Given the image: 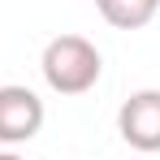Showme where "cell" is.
I'll return each mask as SVG.
<instances>
[{
  "label": "cell",
  "mask_w": 160,
  "mask_h": 160,
  "mask_svg": "<svg viewBox=\"0 0 160 160\" xmlns=\"http://www.w3.org/2000/svg\"><path fill=\"white\" fill-rule=\"evenodd\" d=\"M39 69L56 95H87L104 74V56L87 35H56L39 56Z\"/></svg>",
  "instance_id": "6da1fadb"
},
{
  "label": "cell",
  "mask_w": 160,
  "mask_h": 160,
  "mask_svg": "<svg viewBox=\"0 0 160 160\" xmlns=\"http://www.w3.org/2000/svg\"><path fill=\"white\" fill-rule=\"evenodd\" d=\"M117 134L134 152H143V156L160 152V87L134 91L130 100L117 108Z\"/></svg>",
  "instance_id": "7a4b0ae2"
},
{
  "label": "cell",
  "mask_w": 160,
  "mask_h": 160,
  "mask_svg": "<svg viewBox=\"0 0 160 160\" xmlns=\"http://www.w3.org/2000/svg\"><path fill=\"white\" fill-rule=\"evenodd\" d=\"M39 130H43V100H39L30 87L4 82V87H0V143H4V147L30 143Z\"/></svg>",
  "instance_id": "3957f363"
},
{
  "label": "cell",
  "mask_w": 160,
  "mask_h": 160,
  "mask_svg": "<svg viewBox=\"0 0 160 160\" xmlns=\"http://www.w3.org/2000/svg\"><path fill=\"white\" fill-rule=\"evenodd\" d=\"M95 9L112 30H143L156 18L160 0H95Z\"/></svg>",
  "instance_id": "277c9868"
},
{
  "label": "cell",
  "mask_w": 160,
  "mask_h": 160,
  "mask_svg": "<svg viewBox=\"0 0 160 160\" xmlns=\"http://www.w3.org/2000/svg\"><path fill=\"white\" fill-rule=\"evenodd\" d=\"M0 160H22V156H18V152H0Z\"/></svg>",
  "instance_id": "5b68a950"
},
{
  "label": "cell",
  "mask_w": 160,
  "mask_h": 160,
  "mask_svg": "<svg viewBox=\"0 0 160 160\" xmlns=\"http://www.w3.org/2000/svg\"><path fill=\"white\" fill-rule=\"evenodd\" d=\"M143 160H147V156H143Z\"/></svg>",
  "instance_id": "8992f818"
}]
</instances>
